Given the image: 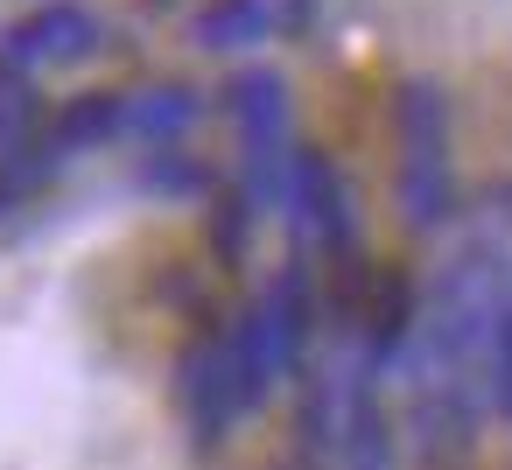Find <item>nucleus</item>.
<instances>
[{"instance_id":"9b49d317","label":"nucleus","mask_w":512,"mask_h":470,"mask_svg":"<svg viewBox=\"0 0 512 470\" xmlns=\"http://www.w3.org/2000/svg\"><path fill=\"white\" fill-rule=\"evenodd\" d=\"M253 225H260V204H253L239 183L211 197V246H218L225 260H246V246H253Z\"/></svg>"},{"instance_id":"423d86ee","label":"nucleus","mask_w":512,"mask_h":470,"mask_svg":"<svg viewBox=\"0 0 512 470\" xmlns=\"http://www.w3.org/2000/svg\"><path fill=\"white\" fill-rule=\"evenodd\" d=\"M225 365H232V386H239V414H260L274 400V386L295 372L288 365V344H281V330H274V316L260 302H246L225 323Z\"/></svg>"},{"instance_id":"f257e3e1","label":"nucleus","mask_w":512,"mask_h":470,"mask_svg":"<svg viewBox=\"0 0 512 470\" xmlns=\"http://www.w3.org/2000/svg\"><path fill=\"white\" fill-rule=\"evenodd\" d=\"M393 204L414 232H442L456 218V176H449V99L435 78H407L393 92Z\"/></svg>"},{"instance_id":"6e6552de","label":"nucleus","mask_w":512,"mask_h":470,"mask_svg":"<svg viewBox=\"0 0 512 470\" xmlns=\"http://www.w3.org/2000/svg\"><path fill=\"white\" fill-rule=\"evenodd\" d=\"M274 29H281V0H204L197 22H190V43L204 57H246Z\"/></svg>"},{"instance_id":"0eeeda50","label":"nucleus","mask_w":512,"mask_h":470,"mask_svg":"<svg viewBox=\"0 0 512 470\" xmlns=\"http://www.w3.org/2000/svg\"><path fill=\"white\" fill-rule=\"evenodd\" d=\"M120 134H134V92H78V99H64L57 113H50V127H43V141L71 162V155H92V148H113Z\"/></svg>"},{"instance_id":"20e7f679","label":"nucleus","mask_w":512,"mask_h":470,"mask_svg":"<svg viewBox=\"0 0 512 470\" xmlns=\"http://www.w3.org/2000/svg\"><path fill=\"white\" fill-rule=\"evenodd\" d=\"M281 218L295 239H323L337 253L358 246V218H351V190L337 176V162L316 141H295L288 169H281Z\"/></svg>"},{"instance_id":"9d476101","label":"nucleus","mask_w":512,"mask_h":470,"mask_svg":"<svg viewBox=\"0 0 512 470\" xmlns=\"http://www.w3.org/2000/svg\"><path fill=\"white\" fill-rule=\"evenodd\" d=\"M141 190H148V197H169V204H176V197H204V190H211V169H204L190 148H148V155H141Z\"/></svg>"},{"instance_id":"7ed1b4c3","label":"nucleus","mask_w":512,"mask_h":470,"mask_svg":"<svg viewBox=\"0 0 512 470\" xmlns=\"http://www.w3.org/2000/svg\"><path fill=\"white\" fill-rule=\"evenodd\" d=\"M99 50H106V22L85 0H43L15 29H0V71H15V78L71 71V64H92Z\"/></svg>"},{"instance_id":"f03ea898","label":"nucleus","mask_w":512,"mask_h":470,"mask_svg":"<svg viewBox=\"0 0 512 470\" xmlns=\"http://www.w3.org/2000/svg\"><path fill=\"white\" fill-rule=\"evenodd\" d=\"M225 120L239 127V190L267 211H281V169L295 155V106H288V78L274 64H246L225 78Z\"/></svg>"},{"instance_id":"1a4fd4ad","label":"nucleus","mask_w":512,"mask_h":470,"mask_svg":"<svg viewBox=\"0 0 512 470\" xmlns=\"http://www.w3.org/2000/svg\"><path fill=\"white\" fill-rule=\"evenodd\" d=\"M204 120V92L183 78H162L148 92H134V141L148 148H183V134Z\"/></svg>"},{"instance_id":"f8f14e48","label":"nucleus","mask_w":512,"mask_h":470,"mask_svg":"<svg viewBox=\"0 0 512 470\" xmlns=\"http://www.w3.org/2000/svg\"><path fill=\"white\" fill-rule=\"evenodd\" d=\"M484 400L498 414H512V295L498 309V330H491V365H484Z\"/></svg>"},{"instance_id":"39448f33","label":"nucleus","mask_w":512,"mask_h":470,"mask_svg":"<svg viewBox=\"0 0 512 470\" xmlns=\"http://www.w3.org/2000/svg\"><path fill=\"white\" fill-rule=\"evenodd\" d=\"M176 407L190 421V442L197 449H218L239 421V386H232V365H225V330H197L183 351H176Z\"/></svg>"}]
</instances>
